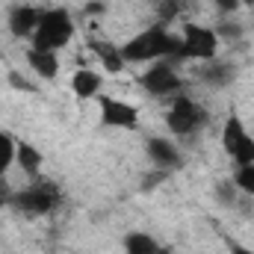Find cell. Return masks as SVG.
Masks as SVG:
<instances>
[{
    "mask_svg": "<svg viewBox=\"0 0 254 254\" xmlns=\"http://www.w3.org/2000/svg\"><path fill=\"white\" fill-rule=\"evenodd\" d=\"M139 80H142V86H145L151 95H157V98H169V95H175V92L181 89V77H178V71L172 68L169 60L151 63V68H148Z\"/></svg>",
    "mask_w": 254,
    "mask_h": 254,
    "instance_id": "cell-7",
    "label": "cell"
},
{
    "mask_svg": "<svg viewBox=\"0 0 254 254\" xmlns=\"http://www.w3.org/2000/svg\"><path fill=\"white\" fill-rule=\"evenodd\" d=\"M104 9H107L104 3H89V6H86V12H89V15H101Z\"/></svg>",
    "mask_w": 254,
    "mask_h": 254,
    "instance_id": "cell-25",
    "label": "cell"
},
{
    "mask_svg": "<svg viewBox=\"0 0 254 254\" xmlns=\"http://www.w3.org/2000/svg\"><path fill=\"white\" fill-rule=\"evenodd\" d=\"M71 92L80 98V101H89L101 92V74L92 71V68H77L71 74Z\"/></svg>",
    "mask_w": 254,
    "mask_h": 254,
    "instance_id": "cell-12",
    "label": "cell"
},
{
    "mask_svg": "<svg viewBox=\"0 0 254 254\" xmlns=\"http://www.w3.org/2000/svg\"><path fill=\"white\" fill-rule=\"evenodd\" d=\"M228 246H231V254H254V252H249L246 246H240V243H234V240H231Z\"/></svg>",
    "mask_w": 254,
    "mask_h": 254,
    "instance_id": "cell-24",
    "label": "cell"
},
{
    "mask_svg": "<svg viewBox=\"0 0 254 254\" xmlns=\"http://www.w3.org/2000/svg\"><path fill=\"white\" fill-rule=\"evenodd\" d=\"M204 125H207L204 107L195 104L187 95H178L175 104H172L169 113H166V127H169L175 136H192V133H198Z\"/></svg>",
    "mask_w": 254,
    "mask_h": 254,
    "instance_id": "cell-3",
    "label": "cell"
},
{
    "mask_svg": "<svg viewBox=\"0 0 254 254\" xmlns=\"http://www.w3.org/2000/svg\"><path fill=\"white\" fill-rule=\"evenodd\" d=\"M216 36H219L222 42H237V39L243 36V27H240V24H234V21H219Z\"/></svg>",
    "mask_w": 254,
    "mask_h": 254,
    "instance_id": "cell-19",
    "label": "cell"
},
{
    "mask_svg": "<svg viewBox=\"0 0 254 254\" xmlns=\"http://www.w3.org/2000/svg\"><path fill=\"white\" fill-rule=\"evenodd\" d=\"M27 63L30 68L42 77V80H54L60 74V57L54 51H42V48H30L27 51Z\"/></svg>",
    "mask_w": 254,
    "mask_h": 254,
    "instance_id": "cell-11",
    "label": "cell"
},
{
    "mask_svg": "<svg viewBox=\"0 0 254 254\" xmlns=\"http://www.w3.org/2000/svg\"><path fill=\"white\" fill-rule=\"evenodd\" d=\"M0 204H3V198H0Z\"/></svg>",
    "mask_w": 254,
    "mask_h": 254,
    "instance_id": "cell-27",
    "label": "cell"
},
{
    "mask_svg": "<svg viewBox=\"0 0 254 254\" xmlns=\"http://www.w3.org/2000/svg\"><path fill=\"white\" fill-rule=\"evenodd\" d=\"M148 157H151V163H157L160 169H181V151H178V145L172 142V139H163V136H154V139H148Z\"/></svg>",
    "mask_w": 254,
    "mask_h": 254,
    "instance_id": "cell-10",
    "label": "cell"
},
{
    "mask_svg": "<svg viewBox=\"0 0 254 254\" xmlns=\"http://www.w3.org/2000/svg\"><path fill=\"white\" fill-rule=\"evenodd\" d=\"M240 6H254V0H240Z\"/></svg>",
    "mask_w": 254,
    "mask_h": 254,
    "instance_id": "cell-26",
    "label": "cell"
},
{
    "mask_svg": "<svg viewBox=\"0 0 254 254\" xmlns=\"http://www.w3.org/2000/svg\"><path fill=\"white\" fill-rule=\"evenodd\" d=\"M9 83H12L15 89H24V92H36V86H30V83H24V77H21V74H15V71L9 74Z\"/></svg>",
    "mask_w": 254,
    "mask_h": 254,
    "instance_id": "cell-23",
    "label": "cell"
},
{
    "mask_svg": "<svg viewBox=\"0 0 254 254\" xmlns=\"http://www.w3.org/2000/svg\"><path fill=\"white\" fill-rule=\"evenodd\" d=\"M15 163L21 166V172H24V175H39V172H42L45 157H42V151H39L36 145H30V142H18Z\"/></svg>",
    "mask_w": 254,
    "mask_h": 254,
    "instance_id": "cell-15",
    "label": "cell"
},
{
    "mask_svg": "<svg viewBox=\"0 0 254 254\" xmlns=\"http://www.w3.org/2000/svg\"><path fill=\"white\" fill-rule=\"evenodd\" d=\"M57 204H60V190L51 184H33V187L12 195V207H18L27 216H45V213L57 210Z\"/></svg>",
    "mask_w": 254,
    "mask_h": 254,
    "instance_id": "cell-5",
    "label": "cell"
},
{
    "mask_svg": "<svg viewBox=\"0 0 254 254\" xmlns=\"http://www.w3.org/2000/svg\"><path fill=\"white\" fill-rule=\"evenodd\" d=\"M125 252L127 254H169L166 246H160L151 234H142V231H133L125 237Z\"/></svg>",
    "mask_w": 254,
    "mask_h": 254,
    "instance_id": "cell-14",
    "label": "cell"
},
{
    "mask_svg": "<svg viewBox=\"0 0 254 254\" xmlns=\"http://www.w3.org/2000/svg\"><path fill=\"white\" fill-rule=\"evenodd\" d=\"M71 36H74V21H71L68 9H48V12H42L39 27L33 33V48L57 54L71 42Z\"/></svg>",
    "mask_w": 254,
    "mask_h": 254,
    "instance_id": "cell-2",
    "label": "cell"
},
{
    "mask_svg": "<svg viewBox=\"0 0 254 254\" xmlns=\"http://www.w3.org/2000/svg\"><path fill=\"white\" fill-rule=\"evenodd\" d=\"M122 57L125 63H157V60H184V42L169 33L163 24L157 27H148L145 33H139L136 39H130L125 48H122Z\"/></svg>",
    "mask_w": 254,
    "mask_h": 254,
    "instance_id": "cell-1",
    "label": "cell"
},
{
    "mask_svg": "<svg viewBox=\"0 0 254 254\" xmlns=\"http://www.w3.org/2000/svg\"><path fill=\"white\" fill-rule=\"evenodd\" d=\"M222 148L228 151V157L237 163V166H249L254 163V139L246 133L243 122L231 113L222 125Z\"/></svg>",
    "mask_w": 254,
    "mask_h": 254,
    "instance_id": "cell-4",
    "label": "cell"
},
{
    "mask_svg": "<svg viewBox=\"0 0 254 254\" xmlns=\"http://www.w3.org/2000/svg\"><path fill=\"white\" fill-rule=\"evenodd\" d=\"M201 80L207 86H213V89H222V86H228L234 80V65L222 63V60H210V63H204V68H201Z\"/></svg>",
    "mask_w": 254,
    "mask_h": 254,
    "instance_id": "cell-13",
    "label": "cell"
},
{
    "mask_svg": "<svg viewBox=\"0 0 254 254\" xmlns=\"http://www.w3.org/2000/svg\"><path fill=\"white\" fill-rule=\"evenodd\" d=\"M101 125L104 127H122V130H136L139 125V110L119 98H101Z\"/></svg>",
    "mask_w": 254,
    "mask_h": 254,
    "instance_id": "cell-8",
    "label": "cell"
},
{
    "mask_svg": "<svg viewBox=\"0 0 254 254\" xmlns=\"http://www.w3.org/2000/svg\"><path fill=\"white\" fill-rule=\"evenodd\" d=\"M234 187H237L240 192H249V195H254V163H249V166H237Z\"/></svg>",
    "mask_w": 254,
    "mask_h": 254,
    "instance_id": "cell-18",
    "label": "cell"
},
{
    "mask_svg": "<svg viewBox=\"0 0 254 254\" xmlns=\"http://www.w3.org/2000/svg\"><path fill=\"white\" fill-rule=\"evenodd\" d=\"M92 48H95L101 65H104V71H110V74H122V71H125L127 63H125V57H122V48H113V45H107V42H95Z\"/></svg>",
    "mask_w": 254,
    "mask_h": 254,
    "instance_id": "cell-16",
    "label": "cell"
},
{
    "mask_svg": "<svg viewBox=\"0 0 254 254\" xmlns=\"http://www.w3.org/2000/svg\"><path fill=\"white\" fill-rule=\"evenodd\" d=\"M184 60H201V63H210L216 60V51H219V36L213 27H201V24H187L184 27Z\"/></svg>",
    "mask_w": 254,
    "mask_h": 254,
    "instance_id": "cell-6",
    "label": "cell"
},
{
    "mask_svg": "<svg viewBox=\"0 0 254 254\" xmlns=\"http://www.w3.org/2000/svg\"><path fill=\"white\" fill-rule=\"evenodd\" d=\"M39 18H42V12L36 6H27V3L12 6L9 9V33L15 39H33V33L39 27Z\"/></svg>",
    "mask_w": 254,
    "mask_h": 254,
    "instance_id": "cell-9",
    "label": "cell"
},
{
    "mask_svg": "<svg viewBox=\"0 0 254 254\" xmlns=\"http://www.w3.org/2000/svg\"><path fill=\"white\" fill-rule=\"evenodd\" d=\"M157 9H160V18H163V24H166V21H172V18H178V15L184 12V0H160Z\"/></svg>",
    "mask_w": 254,
    "mask_h": 254,
    "instance_id": "cell-20",
    "label": "cell"
},
{
    "mask_svg": "<svg viewBox=\"0 0 254 254\" xmlns=\"http://www.w3.org/2000/svg\"><path fill=\"white\" fill-rule=\"evenodd\" d=\"M216 3V9L222 12V15H234L237 9H240V0H213Z\"/></svg>",
    "mask_w": 254,
    "mask_h": 254,
    "instance_id": "cell-22",
    "label": "cell"
},
{
    "mask_svg": "<svg viewBox=\"0 0 254 254\" xmlns=\"http://www.w3.org/2000/svg\"><path fill=\"white\" fill-rule=\"evenodd\" d=\"M15 151H18V139L0 130V175L9 172V166L15 163Z\"/></svg>",
    "mask_w": 254,
    "mask_h": 254,
    "instance_id": "cell-17",
    "label": "cell"
},
{
    "mask_svg": "<svg viewBox=\"0 0 254 254\" xmlns=\"http://www.w3.org/2000/svg\"><path fill=\"white\" fill-rule=\"evenodd\" d=\"M166 178H169V172H166V169H157V172H151V175H148V178L142 181V190H145V192L154 190V187H160V184H163Z\"/></svg>",
    "mask_w": 254,
    "mask_h": 254,
    "instance_id": "cell-21",
    "label": "cell"
}]
</instances>
